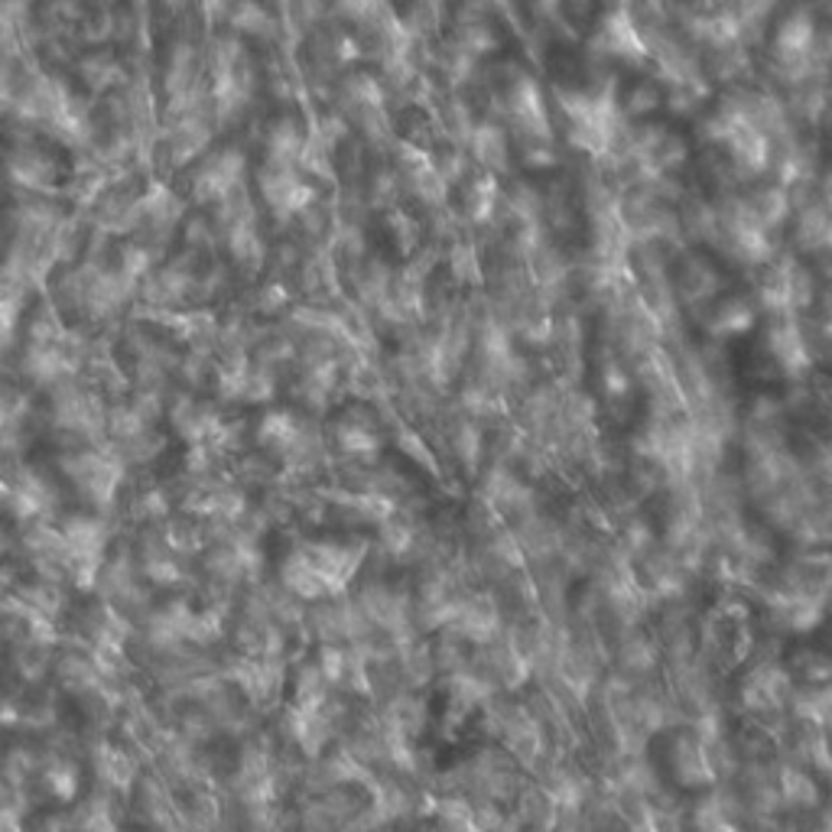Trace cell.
I'll return each mask as SVG.
<instances>
[{
	"label": "cell",
	"instance_id": "cell-1",
	"mask_svg": "<svg viewBox=\"0 0 832 832\" xmlns=\"http://www.w3.org/2000/svg\"><path fill=\"white\" fill-rule=\"evenodd\" d=\"M666 771L680 791H709L715 788V774L709 767L703 735L686 722L673 732H666Z\"/></svg>",
	"mask_w": 832,
	"mask_h": 832
},
{
	"label": "cell",
	"instance_id": "cell-2",
	"mask_svg": "<svg viewBox=\"0 0 832 832\" xmlns=\"http://www.w3.org/2000/svg\"><path fill=\"white\" fill-rule=\"evenodd\" d=\"M777 791H781V803L784 813H816L823 806V788L816 781L813 771L806 767H793V764H781L777 761Z\"/></svg>",
	"mask_w": 832,
	"mask_h": 832
}]
</instances>
